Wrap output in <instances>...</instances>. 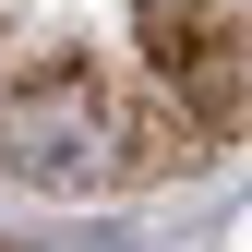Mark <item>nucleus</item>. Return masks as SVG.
I'll return each instance as SVG.
<instances>
[{
    "label": "nucleus",
    "instance_id": "nucleus-1",
    "mask_svg": "<svg viewBox=\"0 0 252 252\" xmlns=\"http://www.w3.org/2000/svg\"><path fill=\"white\" fill-rule=\"evenodd\" d=\"M0 168L48 204L120 192L132 180V96H108V72H84V48L12 72L0 84Z\"/></svg>",
    "mask_w": 252,
    "mask_h": 252
},
{
    "label": "nucleus",
    "instance_id": "nucleus-2",
    "mask_svg": "<svg viewBox=\"0 0 252 252\" xmlns=\"http://www.w3.org/2000/svg\"><path fill=\"white\" fill-rule=\"evenodd\" d=\"M228 24H240L228 0H144V12H132V60H144L156 84H168L180 60H204L216 36H228Z\"/></svg>",
    "mask_w": 252,
    "mask_h": 252
}]
</instances>
